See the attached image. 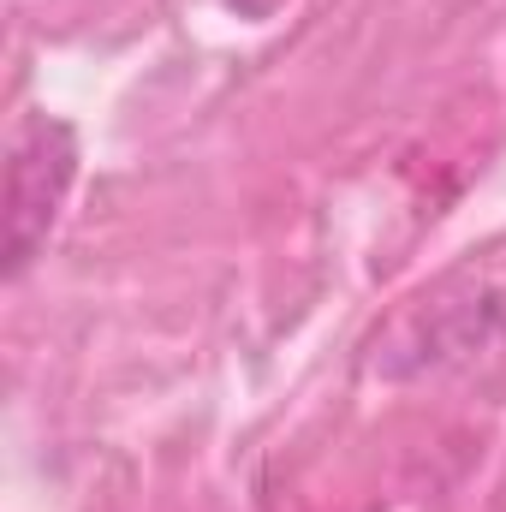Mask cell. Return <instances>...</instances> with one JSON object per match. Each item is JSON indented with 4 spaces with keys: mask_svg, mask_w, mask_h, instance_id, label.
<instances>
[{
    "mask_svg": "<svg viewBox=\"0 0 506 512\" xmlns=\"http://www.w3.org/2000/svg\"><path fill=\"white\" fill-rule=\"evenodd\" d=\"M72 173V131L54 120H36L18 143L12 185H6V268H24L36 233L54 221V203Z\"/></svg>",
    "mask_w": 506,
    "mask_h": 512,
    "instance_id": "6da1fadb",
    "label": "cell"
}]
</instances>
